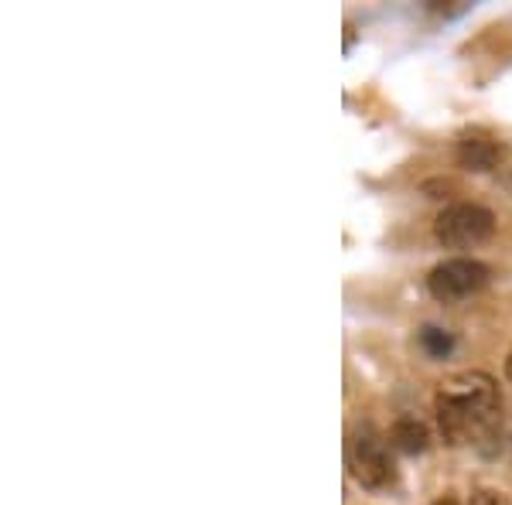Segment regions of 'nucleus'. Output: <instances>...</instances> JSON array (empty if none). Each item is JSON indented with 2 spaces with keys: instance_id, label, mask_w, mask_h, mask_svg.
Segmentation results:
<instances>
[{
  "instance_id": "3",
  "label": "nucleus",
  "mask_w": 512,
  "mask_h": 505,
  "mask_svg": "<svg viewBox=\"0 0 512 505\" xmlns=\"http://www.w3.org/2000/svg\"><path fill=\"white\" fill-rule=\"evenodd\" d=\"M485 284H489V267L478 260H468V256H454V260L437 263L431 270V277H427L431 294L444 304H454V301H461V297L482 291Z\"/></svg>"
},
{
  "instance_id": "10",
  "label": "nucleus",
  "mask_w": 512,
  "mask_h": 505,
  "mask_svg": "<svg viewBox=\"0 0 512 505\" xmlns=\"http://www.w3.org/2000/svg\"><path fill=\"white\" fill-rule=\"evenodd\" d=\"M506 372H509V379H512V355H509V362H506Z\"/></svg>"
},
{
  "instance_id": "7",
  "label": "nucleus",
  "mask_w": 512,
  "mask_h": 505,
  "mask_svg": "<svg viewBox=\"0 0 512 505\" xmlns=\"http://www.w3.org/2000/svg\"><path fill=\"white\" fill-rule=\"evenodd\" d=\"M420 349H424L427 355H431V359H448V355L454 352V338H451V331L434 328V325L420 328Z\"/></svg>"
},
{
  "instance_id": "4",
  "label": "nucleus",
  "mask_w": 512,
  "mask_h": 505,
  "mask_svg": "<svg viewBox=\"0 0 512 505\" xmlns=\"http://www.w3.org/2000/svg\"><path fill=\"white\" fill-rule=\"evenodd\" d=\"M349 465L352 475L359 478L366 488H390L396 482V465L386 451V444L376 434H362L352 441L349 451Z\"/></svg>"
},
{
  "instance_id": "9",
  "label": "nucleus",
  "mask_w": 512,
  "mask_h": 505,
  "mask_svg": "<svg viewBox=\"0 0 512 505\" xmlns=\"http://www.w3.org/2000/svg\"><path fill=\"white\" fill-rule=\"evenodd\" d=\"M434 505H458V499H451V495H444V499H437Z\"/></svg>"
},
{
  "instance_id": "2",
  "label": "nucleus",
  "mask_w": 512,
  "mask_h": 505,
  "mask_svg": "<svg viewBox=\"0 0 512 505\" xmlns=\"http://www.w3.org/2000/svg\"><path fill=\"white\" fill-rule=\"evenodd\" d=\"M492 229H495V215L485 205H472V202L448 205L434 222L437 243L448 246V250H468V246L485 243L492 236Z\"/></svg>"
},
{
  "instance_id": "8",
  "label": "nucleus",
  "mask_w": 512,
  "mask_h": 505,
  "mask_svg": "<svg viewBox=\"0 0 512 505\" xmlns=\"http://www.w3.org/2000/svg\"><path fill=\"white\" fill-rule=\"evenodd\" d=\"M472 505H509L506 495L502 492H492V488H478V492L472 495Z\"/></svg>"
},
{
  "instance_id": "5",
  "label": "nucleus",
  "mask_w": 512,
  "mask_h": 505,
  "mask_svg": "<svg viewBox=\"0 0 512 505\" xmlns=\"http://www.w3.org/2000/svg\"><path fill=\"white\" fill-rule=\"evenodd\" d=\"M502 157H506V147L495 137L465 134L458 140V164L468 171H492V168H499Z\"/></svg>"
},
{
  "instance_id": "6",
  "label": "nucleus",
  "mask_w": 512,
  "mask_h": 505,
  "mask_svg": "<svg viewBox=\"0 0 512 505\" xmlns=\"http://www.w3.org/2000/svg\"><path fill=\"white\" fill-rule=\"evenodd\" d=\"M393 437V447H400L403 454H424L427 444H431V434H427V427L420 424L417 417H400L390 430Z\"/></svg>"
},
{
  "instance_id": "1",
  "label": "nucleus",
  "mask_w": 512,
  "mask_h": 505,
  "mask_svg": "<svg viewBox=\"0 0 512 505\" xmlns=\"http://www.w3.org/2000/svg\"><path fill=\"white\" fill-rule=\"evenodd\" d=\"M437 424L448 444H472L499 427L502 396L485 372H458L437 389Z\"/></svg>"
}]
</instances>
